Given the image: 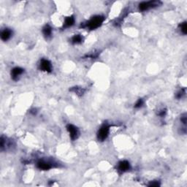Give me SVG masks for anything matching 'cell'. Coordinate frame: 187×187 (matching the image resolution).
<instances>
[{
  "mask_svg": "<svg viewBox=\"0 0 187 187\" xmlns=\"http://www.w3.org/2000/svg\"><path fill=\"white\" fill-rule=\"evenodd\" d=\"M104 20V18L102 16H97L92 18L91 20H89L86 23L85 27L90 29H95L100 27L102 24L103 21Z\"/></svg>",
  "mask_w": 187,
  "mask_h": 187,
  "instance_id": "obj_1",
  "label": "cell"
},
{
  "mask_svg": "<svg viewBox=\"0 0 187 187\" xmlns=\"http://www.w3.org/2000/svg\"><path fill=\"white\" fill-rule=\"evenodd\" d=\"M110 131V126L108 124H104L97 133V138L100 141H104L105 139L108 137V134H109Z\"/></svg>",
  "mask_w": 187,
  "mask_h": 187,
  "instance_id": "obj_2",
  "label": "cell"
},
{
  "mask_svg": "<svg viewBox=\"0 0 187 187\" xmlns=\"http://www.w3.org/2000/svg\"><path fill=\"white\" fill-rule=\"evenodd\" d=\"M159 4H161V2H158V1H150V2H141V3L139 5V9L141 11L148 10L150 8L159 6Z\"/></svg>",
  "mask_w": 187,
  "mask_h": 187,
  "instance_id": "obj_3",
  "label": "cell"
},
{
  "mask_svg": "<svg viewBox=\"0 0 187 187\" xmlns=\"http://www.w3.org/2000/svg\"><path fill=\"white\" fill-rule=\"evenodd\" d=\"M67 129L69 134H70V138L72 139V140H76L78 137V134H79L78 128L72 124H68L67 126Z\"/></svg>",
  "mask_w": 187,
  "mask_h": 187,
  "instance_id": "obj_4",
  "label": "cell"
},
{
  "mask_svg": "<svg viewBox=\"0 0 187 187\" xmlns=\"http://www.w3.org/2000/svg\"><path fill=\"white\" fill-rule=\"evenodd\" d=\"M40 70H42V71H45V72H51L52 70V66L51 64L50 61L48 59H42L40 61Z\"/></svg>",
  "mask_w": 187,
  "mask_h": 187,
  "instance_id": "obj_5",
  "label": "cell"
},
{
  "mask_svg": "<svg viewBox=\"0 0 187 187\" xmlns=\"http://www.w3.org/2000/svg\"><path fill=\"white\" fill-rule=\"evenodd\" d=\"M37 167L40 170H48L52 167V165L50 164V162H45V161H40L37 164Z\"/></svg>",
  "mask_w": 187,
  "mask_h": 187,
  "instance_id": "obj_6",
  "label": "cell"
},
{
  "mask_svg": "<svg viewBox=\"0 0 187 187\" xmlns=\"http://www.w3.org/2000/svg\"><path fill=\"white\" fill-rule=\"evenodd\" d=\"M23 72V70L20 67H15L11 71V76L15 81L18 80V77Z\"/></svg>",
  "mask_w": 187,
  "mask_h": 187,
  "instance_id": "obj_7",
  "label": "cell"
},
{
  "mask_svg": "<svg viewBox=\"0 0 187 187\" xmlns=\"http://www.w3.org/2000/svg\"><path fill=\"white\" fill-rule=\"evenodd\" d=\"M118 168H119V170L121 172L128 171V170L130 169V162H127V161H126V160L121 161V162H120L119 163Z\"/></svg>",
  "mask_w": 187,
  "mask_h": 187,
  "instance_id": "obj_8",
  "label": "cell"
},
{
  "mask_svg": "<svg viewBox=\"0 0 187 187\" xmlns=\"http://www.w3.org/2000/svg\"><path fill=\"white\" fill-rule=\"evenodd\" d=\"M11 35H12V31L11 30L8 29H5V30L2 31L1 33V39L3 41H7L10 38Z\"/></svg>",
  "mask_w": 187,
  "mask_h": 187,
  "instance_id": "obj_9",
  "label": "cell"
},
{
  "mask_svg": "<svg viewBox=\"0 0 187 187\" xmlns=\"http://www.w3.org/2000/svg\"><path fill=\"white\" fill-rule=\"evenodd\" d=\"M75 23V18H73V16H70V17H67L65 18L64 23V27L67 28V27H72Z\"/></svg>",
  "mask_w": 187,
  "mask_h": 187,
  "instance_id": "obj_10",
  "label": "cell"
},
{
  "mask_svg": "<svg viewBox=\"0 0 187 187\" xmlns=\"http://www.w3.org/2000/svg\"><path fill=\"white\" fill-rule=\"evenodd\" d=\"M42 32H43V34L45 35V37L49 38V37H51V35L52 34L51 27L48 24H47V25H45V27H43V29H42Z\"/></svg>",
  "mask_w": 187,
  "mask_h": 187,
  "instance_id": "obj_11",
  "label": "cell"
},
{
  "mask_svg": "<svg viewBox=\"0 0 187 187\" xmlns=\"http://www.w3.org/2000/svg\"><path fill=\"white\" fill-rule=\"evenodd\" d=\"M83 41V37L81 36V34H75V36L72 38V42L74 44L81 43Z\"/></svg>",
  "mask_w": 187,
  "mask_h": 187,
  "instance_id": "obj_12",
  "label": "cell"
},
{
  "mask_svg": "<svg viewBox=\"0 0 187 187\" xmlns=\"http://www.w3.org/2000/svg\"><path fill=\"white\" fill-rule=\"evenodd\" d=\"M180 29H181V32L184 34H186L187 33V27H186V22H184V23H181L179 26Z\"/></svg>",
  "mask_w": 187,
  "mask_h": 187,
  "instance_id": "obj_13",
  "label": "cell"
},
{
  "mask_svg": "<svg viewBox=\"0 0 187 187\" xmlns=\"http://www.w3.org/2000/svg\"><path fill=\"white\" fill-rule=\"evenodd\" d=\"M72 91H73L75 93H76L77 94H81V95H83V94L84 93V90L81 88L78 87H75L73 88V89H72Z\"/></svg>",
  "mask_w": 187,
  "mask_h": 187,
  "instance_id": "obj_14",
  "label": "cell"
},
{
  "mask_svg": "<svg viewBox=\"0 0 187 187\" xmlns=\"http://www.w3.org/2000/svg\"><path fill=\"white\" fill-rule=\"evenodd\" d=\"M143 104V100L142 99H139L137 102H136V104H134V108H139L140 107H142Z\"/></svg>",
  "mask_w": 187,
  "mask_h": 187,
  "instance_id": "obj_15",
  "label": "cell"
},
{
  "mask_svg": "<svg viewBox=\"0 0 187 187\" xmlns=\"http://www.w3.org/2000/svg\"><path fill=\"white\" fill-rule=\"evenodd\" d=\"M185 94V89H181L180 91L178 92V94H176V97L177 98L180 99L183 97V96Z\"/></svg>",
  "mask_w": 187,
  "mask_h": 187,
  "instance_id": "obj_16",
  "label": "cell"
},
{
  "mask_svg": "<svg viewBox=\"0 0 187 187\" xmlns=\"http://www.w3.org/2000/svg\"><path fill=\"white\" fill-rule=\"evenodd\" d=\"M181 123L184 124V125L186 124V114L184 113L182 115H181Z\"/></svg>",
  "mask_w": 187,
  "mask_h": 187,
  "instance_id": "obj_17",
  "label": "cell"
}]
</instances>
